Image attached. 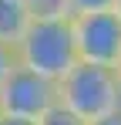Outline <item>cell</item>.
I'll return each mask as SVG.
<instances>
[{
	"label": "cell",
	"mask_w": 121,
	"mask_h": 125,
	"mask_svg": "<svg viewBox=\"0 0 121 125\" xmlns=\"http://www.w3.org/2000/svg\"><path fill=\"white\" fill-rule=\"evenodd\" d=\"M57 105L74 112L87 125L121 112V78H118V71L78 61L57 81Z\"/></svg>",
	"instance_id": "1"
},
{
	"label": "cell",
	"mask_w": 121,
	"mask_h": 125,
	"mask_svg": "<svg viewBox=\"0 0 121 125\" xmlns=\"http://www.w3.org/2000/svg\"><path fill=\"white\" fill-rule=\"evenodd\" d=\"M17 54H20L24 68L37 71L44 78H51V81H60L81 61L71 17L67 21H30L27 34L17 44Z\"/></svg>",
	"instance_id": "2"
},
{
	"label": "cell",
	"mask_w": 121,
	"mask_h": 125,
	"mask_svg": "<svg viewBox=\"0 0 121 125\" xmlns=\"http://www.w3.org/2000/svg\"><path fill=\"white\" fill-rule=\"evenodd\" d=\"M78 58L101 68H118L121 61V17L111 10H84L71 17Z\"/></svg>",
	"instance_id": "3"
},
{
	"label": "cell",
	"mask_w": 121,
	"mask_h": 125,
	"mask_svg": "<svg viewBox=\"0 0 121 125\" xmlns=\"http://www.w3.org/2000/svg\"><path fill=\"white\" fill-rule=\"evenodd\" d=\"M54 105H57V81L44 78L24 64L0 88V115H10V118L40 122Z\"/></svg>",
	"instance_id": "4"
},
{
	"label": "cell",
	"mask_w": 121,
	"mask_h": 125,
	"mask_svg": "<svg viewBox=\"0 0 121 125\" xmlns=\"http://www.w3.org/2000/svg\"><path fill=\"white\" fill-rule=\"evenodd\" d=\"M30 27V10L27 0H0V41L20 44V37Z\"/></svg>",
	"instance_id": "5"
},
{
	"label": "cell",
	"mask_w": 121,
	"mask_h": 125,
	"mask_svg": "<svg viewBox=\"0 0 121 125\" xmlns=\"http://www.w3.org/2000/svg\"><path fill=\"white\" fill-rule=\"evenodd\" d=\"M30 21H67L74 17V3L71 0H27Z\"/></svg>",
	"instance_id": "6"
},
{
	"label": "cell",
	"mask_w": 121,
	"mask_h": 125,
	"mask_svg": "<svg viewBox=\"0 0 121 125\" xmlns=\"http://www.w3.org/2000/svg\"><path fill=\"white\" fill-rule=\"evenodd\" d=\"M20 68V54H17V44H7L0 41V88H3V81L14 74Z\"/></svg>",
	"instance_id": "7"
},
{
	"label": "cell",
	"mask_w": 121,
	"mask_h": 125,
	"mask_svg": "<svg viewBox=\"0 0 121 125\" xmlns=\"http://www.w3.org/2000/svg\"><path fill=\"white\" fill-rule=\"evenodd\" d=\"M37 125H87V122H84V118H78L74 112H67L64 105H54V108H51V112H47Z\"/></svg>",
	"instance_id": "8"
},
{
	"label": "cell",
	"mask_w": 121,
	"mask_h": 125,
	"mask_svg": "<svg viewBox=\"0 0 121 125\" xmlns=\"http://www.w3.org/2000/svg\"><path fill=\"white\" fill-rule=\"evenodd\" d=\"M74 3V14H84V10H111L114 0H71Z\"/></svg>",
	"instance_id": "9"
},
{
	"label": "cell",
	"mask_w": 121,
	"mask_h": 125,
	"mask_svg": "<svg viewBox=\"0 0 121 125\" xmlns=\"http://www.w3.org/2000/svg\"><path fill=\"white\" fill-rule=\"evenodd\" d=\"M91 125H121V112L108 115V118H98V122H91Z\"/></svg>",
	"instance_id": "10"
},
{
	"label": "cell",
	"mask_w": 121,
	"mask_h": 125,
	"mask_svg": "<svg viewBox=\"0 0 121 125\" xmlns=\"http://www.w3.org/2000/svg\"><path fill=\"white\" fill-rule=\"evenodd\" d=\"M0 125H37V122H24V118H10V115H0Z\"/></svg>",
	"instance_id": "11"
},
{
	"label": "cell",
	"mask_w": 121,
	"mask_h": 125,
	"mask_svg": "<svg viewBox=\"0 0 121 125\" xmlns=\"http://www.w3.org/2000/svg\"><path fill=\"white\" fill-rule=\"evenodd\" d=\"M114 14H118V17H121V0H114Z\"/></svg>",
	"instance_id": "12"
},
{
	"label": "cell",
	"mask_w": 121,
	"mask_h": 125,
	"mask_svg": "<svg viewBox=\"0 0 121 125\" xmlns=\"http://www.w3.org/2000/svg\"><path fill=\"white\" fill-rule=\"evenodd\" d=\"M114 71H118V78H121V61H118V68H114Z\"/></svg>",
	"instance_id": "13"
}]
</instances>
